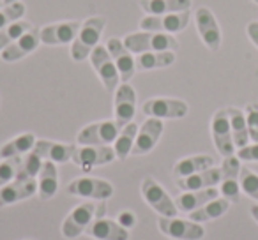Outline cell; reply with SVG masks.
Returning a JSON list of instances; mask_svg holds the SVG:
<instances>
[{
  "instance_id": "4316f807",
  "label": "cell",
  "mask_w": 258,
  "mask_h": 240,
  "mask_svg": "<svg viewBox=\"0 0 258 240\" xmlns=\"http://www.w3.org/2000/svg\"><path fill=\"white\" fill-rule=\"evenodd\" d=\"M58 191V170L55 163L44 161L39 172V182H37V193L44 201L51 200Z\"/></svg>"
},
{
  "instance_id": "74e56055",
  "label": "cell",
  "mask_w": 258,
  "mask_h": 240,
  "mask_svg": "<svg viewBox=\"0 0 258 240\" xmlns=\"http://www.w3.org/2000/svg\"><path fill=\"white\" fill-rule=\"evenodd\" d=\"M246 124L249 140L253 143H258V104H249L246 108Z\"/></svg>"
},
{
  "instance_id": "5bb4252c",
  "label": "cell",
  "mask_w": 258,
  "mask_h": 240,
  "mask_svg": "<svg viewBox=\"0 0 258 240\" xmlns=\"http://www.w3.org/2000/svg\"><path fill=\"white\" fill-rule=\"evenodd\" d=\"M113 120L117 122V126L120 129L133 122L135 113H137V92H135V89L129 83H120L117 87L113 99Z\"/></svg>"
},
{
  "instance_id": "f35d334b",
  "label": "cell",
  "mask_w": 258,
  "mask_h": 240,
  "mask_svg": "<svg viewBox=\"0 0 258 240\" xmlns=\"http://www.w3.org/2000/svg\"><path fill=\"white\" fill-rule=\"evenodd\" d=\"M237 157H239L240 161L258 163V143L246 145V147H242V148H237Z\"/></svg>"
},
{
  "instance_id": "2e32d148",
  "label": "cell",
  "mask_w": 258,
  "mask_h": 240,
  "mask_svg": "<svg viewBox=\"0 0 258 240\" xmlns=\"http://www.w3.org/2000/svg\"><path fill=\"white\" fill-rule=\"evenodd\" d=\"M82 23L71 20V22H57L44 25L41 29V43L46 46H66V44H73L80 32Z\"/></svg>"
},
{
  "instance_id": "d4e9b609",
  "label": "cell",
  "mask_w": 258,
  "mask_h": 240,
  "mask_svg": "<svg viewBox=\"0 0 258 240\" xmlns=\"http://www.w3.org/2000/svg\"><path fill=\"white\" fill-rule=\"evenodd\" d=\"M214 166V157L207 154L200 155H191V157H184L175 163L173 166V177L175 179H184V177L195 175L198 172H204Z\"/></svg>"
},
{
  "instance_id": "ffe728a7",
  "label": "cell",
  "mask_w": 258,
  "mask_h": 240,
  "mask_svg": "<svg viewBox=\"0 0 258 240\" xmlns=\"http://www.w3.org/2000/svg\"><path fill=\"white\" fill-rule=\"evenodd\" d=\"M75 143H60V141H50V140H37L34 145V152L41 159H46L55 165L73 161V155L76 152Z\"/></svg>"
},
{
  "instance_id": "1f68e13d",
  "label": "cell",
  "mask_w": 258,
  "mask_h": 240,
  "mask_svg": "<svg viewBox=\"0 0 258 240\" xmlns=\"http://www.w3.org/2000/svg\"><path fill=\"white\" fill-rule=\"evenodd\" d=\"M138 129H140V127H138L135 122H131V124H127V126L122 127V129L118 131V136L115 138V141H113V150H115L117 159L124 161V159L131 154V150H133V145H135V140H137Z\"/></svg>"
},
{
  "instance_id": "8992f818",
  "label": "cell",
  "mask_w": 258,
  "mask_h": 240,
  "mask_svg": "<svg viewBox=\"0 0 258 240\" xmlns=\"http://www.w3.org/2000/svg\"><path fill=\"white\" fill-rule=\"evenodd\" d=\"M90 64H92L96 74L99 76L101 83L104 85V89L108 92H115L117 87L120 85V74H118L117 67H115L113 60H111L110 53H108L106 46L99 44L96 50L90 53Z\"/></svg>"
},
{
  "instance_id": "e575fe53",
  "label": "cell",
  "mask_w": 258,
  "mask_h": 240,
  "mask_svg": "<svg viewBox=\"0 0 258 240\" xmlns=\"http://www.w3.org/2000/svg\"><path fill=\"white\" fill-rule=\"evenodd\" d=\"M22 157H9L0 161V187L8 186L18 179Z\"/></svg>"
},
{
  "instance_id": "60d3db41",
  "label": "cell",
  "mask_w": 258,
  "mask_h": 240,
  "mask_svg": "<svg viewBox=\"0 0 258 240\" xmlns=\"http://www.w3.org/2000/svg\"><path fill=\"white\" fill-rule=\"evenodd\" d=\"M246 34L251 39V43L258 48V22H249L246 27Z\"/></svg>"
},
{
  "instance_id": "d6a6232c",
  "label": "cell",
  "mask_w": 258,
  "mask_h": 240,
  "mask_svg": "<svg viewBox=\"0 0 258 240\" xmlns=\"http://www.w3.org/2000/svg\"><path fill=\"white\" fill-rule=\"evenodd\" d=\"M32 23L29 20H18V22L11 23V25L4 27V29H0V51H4L9 44H13L16 39L27 34L30 29H32Z\"/></svg>"
},
{
  "instance_id": "6da1fadb",
  "label": "cell",
  "mask_w": 258,
  "mask_h": 240,
  "mask_svg": "<svg viewBox=\"0 0 258 240\" xmlns=\"http://www.w3.org/2000/svg\"><path fill=\"white\" fill-rule=\"evenodd\" d=\"M106 18L104 16H90L80 27V32L71 44V58L75 62H83L90 57L94 50L99 46L103 37Z\"/></svg>"
},
{
  "instance_id": "cb8c5ba5",
  "label": "cell",
  "mask_w": 258,
  "mask_h": 240,
  "mask_svg": "<svg viewBox=\"0 0 258 240\" xmlns=\"http://www.w3.org/2000/svg\"><path fill=\"white\" fill-rule=\"evenodd\" d=\"M219 198V191L216 187H209V189L202 191H184L182 194L175 198V205L180 212H193L198 210L200 207H204L205 203Z\"/></svg>"
},
{
  "instance_id": "7a4b0ae2",
  "label": "cell",
  "mask_w": 258,
  "mask_h": 240,
  "mask_svg": "<svg viewBox=\"0 0 258 240\" xmlns=\"http://www.w3.org/2000/svg\"><path fill=\"white\" fill-rule=\"evenodd\" d=\"M124 44L131 53H149V51H177L179 50V41L172 34L161 32H135L125 36Z\"/></svg>"
},
{
  "instance_id": "8fae6325",
  "label": "cell",
  "mask_w": 258,
  "mask_h": 240,
  "mask_svg": "<svg viewBox=\"0 0 258 240\" xmlns=\"http://www.w3.org/2000/svg\"><path fill=\"white\" fill-rule=\"evenodd\" d=\"M104 46H106L108 53H110L118 74H120V82L127 83L137 72V57H135V53H131L125 48L124 41L118 39V37H110Z\"/></svg>"
},
{
  "instance_id": "ab89813d",
  "label": "cell",
  "mask_w": 258,
  "mask_h": 240,
  "mask_svg": "<svg viewBox=\"0 0 258 240\" xmlns=\"http://www.w3.org/2000/svg\"><path fill=\"white\" fill-rule=\"evenodd\" d=\"M117 222L120 226H124V228H131V226H135V222H137V217H135L133 212L125 210V212H120V214H118Z\"/></svg>"
},
{
  "instance_id": "ac0fdd59",
  "label": "cell",
  "mask_w": 258,
  "mask_h": 240,
  "mask_svg": "<svg viewBox=\"0 0 258 240\" xmlns=\"http://www.w3.org/2000/svg\"><path fill=\"white\" fill-rule=\"evenodd\" d=\"M163 129H165V124H163L161 118L149 117L147 120L142 124L140 129H138L137 140H135L131 154L133 155L149 154V152L158 145L159 138H161V134H163Z\"/></svg>"
},
{
  "instance_id": "5b68a950",
  "label": "cell",
  "mask_w": 258,
  "mask_h": 240,
  "mask_svg": "<svg viewBox=\"0 0 258 240\" xmlns=\"http://www.w3.org/2000/svg\"><path fill=\"white\" fill-rule=\"evenodd\" d=\"M191 13H173V15H147L140 20V29L147 32H161V34H177L182 32L189 25Z\"/></svg>"
},
{
  "instance_id": "f1b7e54d",
  "label": "cell",
  "mask_w": 258,
  "mask_h": 240,
  "mask_svg": "<svg viewBox=\"0 0 258 240\" xmlns=\"http://www.w3.org/2000/svg\"><path fill=\"white\" fill-rule=\"evenodd\" d=\"M175 62V51H149L137 55V71H152V69L168 67Z\"/></svg>"
},
{
  "instance_id": "ba28073f",
  "label": "cell",
  "mask_w": 258,
  "mask_h": 240,
  "mask_svg": "<svg viewBox=\"0 0 258 240\" xmlns=\"http://www.w3.org/2000/svg\"><path fill=\"white\" fill-rule=\"evenodd\" d=\"M142 111H144L147 117H154V118H168V120H173V118H184L189 111V106L187 103L180 99H173V97H154V99H149L144 103L142 106Z\"/></svg>"
},
{
  "instance_id": "484cf974",
  "label": "cell",
  "mask_w": 258,
  "mask_h": 240,
  "mask_svg": "<svg viewBox=\"0 0 258 240\" xmlns=\"http://www.w3.org/2000/svg\"><path fill=\"white\" fill-rule=\"evenodd\" d=\"M140 8L147 15H173L191 9V0H140Z\"/></svg>"
},
{
  "instance_id": "9a60e30c",
  "label": "cell",
  "mask_w": 258,
  "mask_h": 240,
  "mask_svg": "<svg viewBox=\"0 0 258 240\" xmlns=\"http://www.w3.org/2000/svg\"><path fill=\"white\" fill-rule=\"evenodd\" d=\"M158 226L161 233L166 236L175 240H200L205 235V229L198 222L186 221V219H177V217H159Z\"/></svg>"
},
{
  "instance_id": "83f0119b",
  "label": "cell",
  "mask_w": 258,
  "mask_h": 240,
  "mask_svg": "<svg viewBox=\"0 0 258 240\" xmlns=\"http://www.w3.org/2000/svg\"><path fill=\"white\" fill-rule=\"evenodd\" d=\"M36 136L32 133H23L20 136L9 140L0 147V159H9V157H22L23 154H29L34 150L36 145Z\"/></svg>"
},
{
  "instance_id": "30bf717a",
  "label": "cell",
  "mask_w": 258,
  "mask_h": 240,
  "mask_svg": "<svg viewBox=\"0 0 258 240\" xmlns=\"http://www.w3.org/2000/svg\"><path fill=\"white\" fill-rule=\"evenodd\" d=\"M195 23H197V30L200 39L204 41V44L211 51H218L221 48V29H219V23L216 20L214 13L209 8H198L195 13Z\"/></svg>"
},
{
  "instance_id": "8d00e7d4",
  "label": "cell",
  "mask_w": 258,
  "mask_h": 240,
  "mask_svg": "<svg viewBox=\"0 0 258 240\" xmlns=\"http://www.w3.org/2000/svg\"><path fill=\"white\" fill-rule=\"evenodd\" d=\"M239 182H240V191H244L247 196L258 201V175L256 173L249 168H240Z\"/></svg>"
},
{
  "instance_id": "7c38bea8",
  "label": "cell",
  "mask_w": 258,
  "mask_h": 240,
  "mask_svg": "<svg viewBox=\"0 0 258 240\" xmlns=\"http://www.w3.org/2000/svg\"><path fill=\"white\" fill-rule=\"evenodd\" d=\"M211 133H212L214 147L218 148V152L223 157H228V155L235 154V143H233L232 127H230V118L226 108L225 110H218L214 113L211 122Z\"/></svg>"
},
{
  "instance_id": "52a82bcc",
  "label": "cell",
  "mask_w": 258,
  "mask_h": 240,
  "mask_svg": "<svg viewBox=\"0 0 258 240\" xmlns=\"http://www.w3.org/2000/svg\"><path fill=\"white\" fill-rule=\"evenodd\" d=\"M118 131H120V127L117 126L115 120H101V122H94L83 127L76 136V140L80 145L104 147V145L113 143L115 138L118 136Z\"/></svg>"
},
{
  "instance_id": "f546056e",
  "label": "cell",
  "mask_w": 258,
  "mask_h": 240,
  "mask_svg": "<svg viewBox=\"0 0 258 240\" xmlns=\"http://www.w3.org/2000/svg\"><path fill=\"white\" fill-rule=\"evenodd\" d=\"M230 118V127H232V136L235 148H242L249 143V133H247L246 115L239 108H226Z\"/></svg>"
},
{
  "instance_id": "b9f144b4",
  "label": "cell",
  "mask_w": 258,
  "mask_h": 240,
  "mask_svg": "<svg viewBox=\"0 0 258 240\" xmlns=\"http://www.w3.org/2000/svg\"><path fill=\"white\" fill-rule=\"evenodd\" d=\"M15 2H18V0H0V9H4V8H8V6L15 4Z\"/></svg>"
},
{
  "instance_id": "4fadbf2b",
  "label": "cell",
  "mask_w": 258,
  "mask_h": 240,
  "mask_svg": "<svg viewBox=\"0 0 258 240\" xmlns=\"http://www.w3.org/2000/svg\"><path fill=\"white\" fill-rule=\"evenodd\" d=\"M240 159L237 155H228L223 159L221 165V182H219V194L230 201L237 203L240 196Z\"/></svg>"
},
{
  "instance_id": "7402d4cb",
  "label": "cell",
  "mask_w": 258,
  "mask_h": 240,
  "mask_svg": "<svg viewBox=\"0 0 258 240\" xmlns=\"http://www.w3.org/2000/svg\"><path fill=\"white\" fill-rule=\"evenodd\" d=\"M221 182V168H209L204 172H198L195 175L184 177V179H175V184L180 191H202L214 187Z\"/></svg>"
},
{
  "instance_id": "44dd1931",
  "label": "cell",
  "mask_w": 258,
  "mask_h": 240,
  "mask_svg": "<svg viewBox=\"0 0 258 240\" xmlns=\"http://www.w3.org/2000/svg\"><path fill=\"white\" fill-rule=\"evenodd\" d=\"M37 193V182L32 180H15L8 186L0 187V208L8 207V205L18 203L22 200L34 196Z\"/></svg>"
},
{
  "instance_id": "9c48e42d",
  "label": "cell",
  "mask_w": 258,
  "mask_h": 240,
  "mask_svg": "<svg viewBox=\"0 0 258 240\" xmlns=\"http://www.w3.org/2000/svg\"><path fill=\"white\" fill-rule=\"evenodd\" d=\"M69 194L80 198H90V200L104 201L113 194V186L108 180L103 179H94V177H80L75 179L68 186Z\"/></svg>"
},
{
  "instance_id": "277c9868",
  "label": "cell",
  "mask_w": 258,
  "mask_h": 240,
  "mask_svg": "<svg viewBox=\"0 0 258 240\" xmlns=\"http://www.w3.org/2000/svg\"><path fill=\"white\" fill-rule=\"evenodd\" d=\"M142 196L149 203V207L154 208L163 217H175L177 212H179L175 201L163 189L161 184L156 182L152 177H145L144 182H142Z\"/></svg>"
},
{
  "instance_id": "4dcf8cb0",
  "label": "cell",
  "mask_w": 258,
  "mask_h": 240,
  "mask_svg": "<svg viewBox=\"0 0 258 240\" xmlns=\"http://www.w3.org/2000/svg\"><path fill=\"white\" fill-rule=\"evenodd\" d=\"M230 208V201L226 198H216V200L205 203L204 207H200L198 210L189 212V219L193 222H207L212 219L221 217L223 214H226V210Z\"/></svg>"
},
{
  "instance_id": "ee69618b",
  "label": "cell",
  "mask_w": 258,
  "mask_h": 240,
  "mask_svg": "<svg viewBox=\"0 0 258 240\" xmlns=\"http://www.w3.org/2000/svg\"><path fill=\"white\" fill-rule=\"evenodd\" d=\"M253 2H254V4H258V0H253Z\"/></svg>"
},
{
  "instance_id": "603a6c76",
  "label": "cell",
  "mask_w": 258,
  "mask_h": 240,
  "mask_svg": "<svg viewBox=\"0 0 258 240\" xmlns=\"http://www.w3.org/2000/svg\"><path fill=\"white\" fill-rule=\"evenodd\" d=\"M85 233L96 240H127V228L111 219H96L87 226Z\"/></svg>"
},
{
  "instance_id": "836d02e7",
  "label": "cell",
  "mask_w": 258,
  "mask_h": 240,
  "mask_svg": "<svg viewBox=\"0 0 258 240\" xmlns=\"http://www.w3.org/2000/svg\"><path fill=\"white\" fill-rule=\"evenodd\" d=\"M41 168H43V161L34 150H30L25 157L22 159V166H20V173L16 180H32L39 175Z\"/></svg>"
},
{
  "instance_id": "d6986e66",
  "label": "cell",
  "mask_w": 258,
  "mask_h": 240,
  "mask_svg": "<svg viewBox=\"0 0 258 240\" xmlns=\"http://www.w3.org/2000/svg\"><path fill=\"white\" fill-rule=\"evenodd\" d=\"M41 44V29H32L27 34H23L20 39H16L13 44H9L4 51H0V58L4 62H18L25 58L27 55L34 53Z\"/></svg>"
},
{
  "instance_id": "e0dca14e",
  "label": "cell",
  "mask_w": 258,
  "mask_h": 240,
  "mask_svg": "<svg viewBox=\"0 0 258 240\" xmlns=\"http://www.w3.org/2000/svg\"><path fill=\"white\" fill-rule=\"evenodd\" d=\"M117 159L115 150L111 145H104V147H92V145H80L76 148L75 155H73V163L83 170H92L96 166H103Z\"/></svg>"
},
{
  "instance_id": "d590c367",
  "label": "cell",
  "mask_w": 258,
  "mask_h": 240,
  "mask_svg": "<svg viewBox=\"0 0 258 240\" xmlns=\"http://www.w3.org/2000/svg\"><path fill=\"white\" fill-rule=\"evenodd\" d=\"M27 13V6L23 4L22 0L15 2V4L8 6V8L0 9V29L11 25V23L18 22V20H23Z\"/></svg>"
},
{
  "instance_id": "3957f363",
  "label": "cell",
  "mask_w": 258,
  "mask_h": 240,
  "mask_svg": "<svg viewBox=\"0 0 258 240\" xmlns=\"http://www.w3.org/2000/svg\"><path fill=\"white\" fill-rule=\"evenodd\" d=\"M106 212V203L101 201L99 205L89 201V203H82L64 219L62 222V235L66 238H76L87 229V226L94 221L96 215H103Z\"/></svg>"
},
{
  "instance_id": "7bdbcfd3",
  "label": "cell",
  "mask_w": 258,
  "mask_h": 240,
  "mask_svg": "<svg viewBox=\"0 0 258 240\" xmlns=\"http://www.w3.org/2000/svg\"><path fill=\"white\" fill-rule=\"evenodd\" d=\"M251 215H253L254 221L258 222V205H253V207H251Z\"/></svg>"
}]
</instances>
